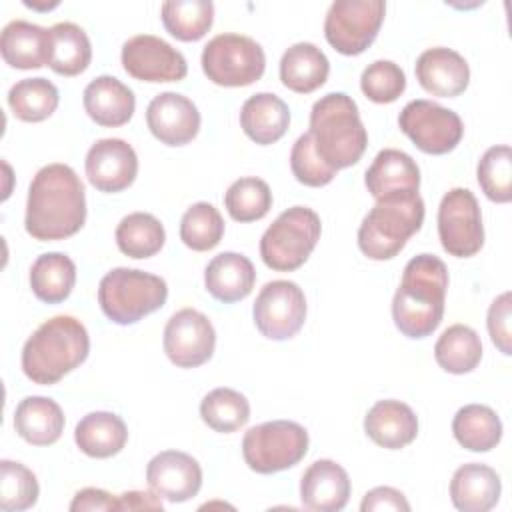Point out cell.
<instances>
[{"label":"cell","instance_id":"d6a6232c","mask_svg":"<svg viewBox=\"0 0 512 512\" xmlns=\"http://www.w3.org/2000/svg\"><path fill=\"white\" fill-rule=\"evenodd\" d=\"M48 66L60 76H78L92 60V46L86 32L74 22H58L50 28Z\"/></svg>","mask_w":512,"mask_h":512},{"label":"cell","instance_id":"5b68a950","mask_svg":"<svg viewBox=\"0 0 512 512\" xmlns=\"http://www.w3.org/2000/svg\"><path fill=\"white\" fill-rule=\"evenodd\" d=\"M424 222V200L418 192L378 198L358 228V248L372 260L394 258Z\"/></svg>","mask_w":512,"mask_h":512},{"label":"cell","instance_id":"ee69618b","mask_svg":"<svg viewBox=\"0 0 512 512\" xmlns=\"http://www.w3.org/2000/svg\"><path fill=\"white\" fill-rule=\"evenodd\" d=\"M290 168L292 174L296 176V180L304 186H312V188H320L332 182V178L336 176V170L330 168L318 154L312 142V136L306 132L302 136H298V140L292 146L290 152Z\"/></svg>","mask_w":512,"mask_h":512},{"label":"cell","instance_id":"603a6c76","mask_svg":"<svg viewBox=\"0 0 512 512\" xmlns=\"http://www.w3.org/2000/svg\"><path fill=\"white\" fill-rule=\"evenodd\" d=\"M368 438L388 450L408 446L418 434V418L412 408L400 400H378L364 416Z\"/></svg>","mask_w":512,"mask_h":512},{"label":"cell","instance_id":"30bf717a","mask_svg":"<svg viewBox=\"0 0 512 512\" xmlns=\"http://www.w3.org/2000/svg\"><path fill=\"white\" fill-rule=\"evenodd\" d=\"M384 12L382 0H336L326 12L324 36L344 56L362 54L376 40Z\"/></svg>","mask_w":512,"mask_h":512},{"label":"cell","instance_id":"f1b7e54d","mask_svg":"<svg viewBox=\"0 0 512 512\" xmlns=\"http://www.w3.org/2000/svg\"><path fill=\"white\" fill-rule=\"evenodd\" d=\"M330 72L326 54L312 42L292 44L280 58L282 84L298 94H310L318 90Z\"/></svg>","mask_w":512,"mask_h":512},{"label":"cell","instance_id":"484cf974","mask_svg":"<svg viewBox=\"0 0 512 512\" xmlns=\"http://www.w3.org/2000/svg\"><path fill=\"white\" fill-rule=\"evenodd\" d=\"M502 492L494 468L478 462L460 466L450 480V500L462 512H486L496 506Z\"/></svg>","mask_w":512,"mask_h":512},{"label":"cell","instance_id":"74e56055","mask_svg":"<svg viewBox=\"0 0 512 512\" xmlns=\"http://www.w3.org/2000/svg\"><path fill=\"white\" fill-rule=\"evenodd\" d=\"M202 420L216 432L230 434L250 420V404L232 388H214L200 402Z\"/></svg>","mask_w":512,"mask_h":512},{"label":"cell","instance_id":"ac0fdd59","mask_svg":"<svg viewBox=\"0 0 512 512\" xmlns=\"http://www.w3.org/2000/svg\"><path fill=\"white\" fill-rule=\"evenodd\" d=\"M146 124L162 144L184 146L192 142L200 130V112L184 94L162 92L150 100Z\"/></svg>","mask_w":512,"mask_h":512},{"label":"cell","instance_id":"cb8c5ba5","mask_svg":"<svg viewBox=\"0 0 512 512\" xmlns=\"http://www.w3.org/2000/svg\"><path fill=\"white\" fill-rule=\"evenodd\" d=\"M84 110L100 126H124L136 108L134 92L114 76H98L84 88Z\"/></svg>","mask_w":512,"mask_h":512},{"label":"cell","instance_id":"4fadbf2b","mask_svg":"<svg viewBox=\"0 0 512 512\" xmlns=\"http://www.w3.org/2000/svg\"><path fill=\"white\" fill-rule=\"evenodd\" d=\"M254 324L270 340L292 338L306 320V298L292 280H272L262 286L252 306Z\"/></svg>","mask_w":512,"mask_h":512},{"label":"cell","instance_id":"7a4b0ae2","mask_svg":"<svg viewBox=\"0 0 512 512\" xmlns=\"http://www.w3.org/2000/svg\"><path fill=\"white\" fill-rule=\"evenodd\" d=\"M448 290L446 264L434 254H418L404 266L392 300L396 328L408 338H426L442 322Z\"/></svg>","mask_w":512,"mask_h":512},{"label":"cell","instance_id":"ba28073f","mask_svg":"<svg viewBox=\"0 0 512 512\" xmlns=\"http://www.w3.org/2000/svg\"><path fill=\"white\" fill-rule=\"evenodd\" d=\"M308 452V432L292 420L262 422L246 430L242 456L250 470L274 474L296 466Z\"/></svg>","mask_w":512,"mask_h":512},{"label":"cell","instance_id":"1f68e13d","mask_svg":"<svg viewBox=\"0 0 512 512\" xmlns=\"http://www.w3.org/2000/svg\"><path fill=\"white\" fill-rule=\"evenodd\" d=\"M76 284V264L62 252H46L38 256L30 268V288L34 296L46 304L66 300Z\"/></svg>","mask_w":512,"mask_h":512},{"label":"cell","instance_id":"7bdbcfd3","mask_svg":"<svg viewBox=\"0 0 512 512\" xmlns=\"http://www.w3.org/2000/svg\"><path fill=\"white\" fill-rule=\"evenodd\" d=\"M360 88L368 100L376 104H390L406 90V74L392 60H376L364 68Z\"/></svg>","mask_w":512,"mask_h":512},{"label":"cell","instance_id":"7402d4cb","mask_svg":"<svg viewBox=\"0 0 512 512\" xmlns=\"http://www.w3.org/2000/svg\"><path fill=\"white\" fill-rule=\"evenodd\" d=\"M50 42V28L26 20H12L2 28L0 52L8 66L32 70L50 62Z\"/></svg>","mask_w":512,"mask_h":512},{"label":"cell","instance_id":"f546056e","mask_svg":"<svg viewBox=\"0 0 512 512\" xmlns=\"http://www.w3.org/2000/svg\"><path fill=\"white\" fill-rule=\"evenodd\" d=\"M76 446L90 458H110L118 454L128 440L124 420L114 412H90L74 430Z\"/></svg>","mask_w":512,"mask_h":512},{"label":"cell","instance_id":"277c9868","mask_svg":"<svg viewBox=\"0 0 512 512\" xmlns=\"http://www.w3.org/2000/svg\"><path fill=\"white\" fill-rule=\"evenodd\" d=\"M308 134L316 154L336 172L356 164L368 146L358 106L344 92H330L314 102Z\"/></svg>","mask_w":512,"mask_h":512},{"label":"cell","instance_id":"8fae6325","mask_svg":"<svg viewBox=\"0 0 512 512\" xmlns=\"http://www.w3.org/2000/svg\"><path fill=\"white\" fill-rule=\"evenodd\" d=\"M400 130L426 154H446L454 150L464 134L460 116L432 100H412L398 116Z\"/></svg>","mask_w":512,"mask_h":512},{"label":"cell","instance_id":"60d3db41","mask_svg":"<svg viewBox=\"0 0 512 512\" xmlns=\"http://www.w3.org/2000/svg\"><path fill=\"white\" fill-rule=\"evenodd\" d=\"M478 184L486 198L498 204L512 200V150L508 144L488 148L476 168Z\"/></svg>","mask_w":512,"mask_h":512},{"label":"cell","instance_id":"d590c367","mask_svg":"<svg viewBox=\"0 0 512 512\" xmlns=\"http://www.w3.org/2000/svg\"><path fill=\"white\" fill-rule=\"evenodd\" d=\"M166 232L160 220L148 212H132L116 226V244L130 258H150L164 246Z\"/></svg>","mask_w":512,"mask_h":512},{"label":"cell","instance_id":"e0dca14e","mask_svg":"<svg viewBox=\"0 0 512 512\" xmlns=\"http://www.w3.org/2000/svg\"><path fill=\"white\" fill-rule=\"evenodd\" d=\"M146 482L156 496L168 502H186L202 486V468L186 452L164 450L148 462Z\"/></svg>","mask_w":512,"mask_h":512},{"label":"cell","instance_id":"83f0119b","mask_svg":"<svg viewBox=\"0 0 512 512\" xmlns=\"http://www.w3.org/2000/svg\"><path fill=\"white\" fill-rule=\"evenodd\" d=\"M14 428L28 444L50 446L62 436L64 412L52 398L26 396L16 406Z\"/></svg>","mask_w":512,"mask_h":512},{"label":"cell","instance_id":"e575fe53","mask_svg":"<svg viewBox=\"0 0 512 512\" xmlns=\"http://www.w3.org/2000/svg\"><path fill=\"white\" fill-rule=\"evenodd\" d=\"M164 28L182 42L200 40L214 22L210 0H168L160 6Z\"/></svg>","mask_w":512,"mask_h":512},{"label":"cell","instance_id":"52a82bcc","mask_svg":"<svg viewBox=\"0 0 512 512\" xmlns=\"http://www.w3.org/2000/svg\"><path fill=\"white\" fill-rule=\"evenodd\" d=\"M320 232V216L312 208L292 206L262 234L260 256L268 268L276 272H292L308 260L320 240Z\"/></svg>","mask_w":512,"mask_h":512},{"label":"cell","instance_id":"9a60e30c","mask_svg":"<svg viewBox=\"0 0 512 512\" xmlns=\"http://www.w3.org/2000/svg\"><path fill=\"white\" fill-rule=\"evenodd\" d=\"M124 70L142 82H178L188 74L186 58L154 34H136L122 46Z\"/></svg>","mask_w":512,"mask_h":512},{"label":"cell","instance_id":"c3c4849f","mask_svg":"<svg viewBox=\"0 0 512 512\" xmlns=\"http://www.w3.org/2000/svg\"><path fill=\"white\" fill-rule=\"evenodd\" d=\"M118 502L120 510H162L160 496H156L154 492H124L118 496Z\"/></svg>","mask_w":512,"mask_h":512},{"label":"cell","instance_id":"b9f144b4","mask_svg":"<svg viewBox=\"0 0 512 512\" xmlns=\"http://www.w3.org/2000/svg\"><path fill=\"white\" fill-rule=\"evenodd\" d=\"M40 494L38 480L30 468L20 462H0V508L6 512L28 510Z\"/></svg>","mask_w":512,"mask_h":512},{"label":"cell","instance_id":"5bb4252c","mask_svg":"<svg viewBox=\"0 0 512 512\" xmlns=\"http://www.w3.org/2000/svg\"><path fill=\"white\" fill-rule=\"evenodd\" d=\"M216 332L206 314L182 308L170 316L164 328V352L178 368H196L214 354Z\"/></svg>","mask_w":512,"mask_h":512},{"label":"cell","instance_id":"8d00e7d4","mask_svg":"<svg viewBox=\"0 0 512 512\" xmlns=\"http://www.w3.org/2000/svg\"><path fill=\"white\" fill-rule=\"evenodd\" d=\"M58 102V88L42 76L18 80L8 92V106L24 122L46 120L58 108Z\"/></svg>","mask_w":512,"mask_h":512},{"label":"cell","instance_id":"f6af8a7d","mask_svg":"<svg viewBox=\"0 0 512 512\" xmlns=\"http://www.w3.org/2000/svg\"><path fill=\"white\" fill-rule=\"evenodd\" d=\"M512 296L510 292L500 294L488 308V318H486V326H488V334L492 338V342L496 344V348L510 356L512 354V330H510V310H512Z\"/></svg>","mask_w":512,"mask_h":512},{"label":"cell","instance_id":"ffe728a7","mask_svg":"<svg viewBox=\"0 0 512 512\" xmlns=\"http://www.w3.org/2000/svg\"><path fill=\"white\" fill-rule=\"evenodd\" d=\"M350 478L334 460L312 462L300 480V500L308 510L338 512L348 504Z\"/></svg>","mask_w":512,"mask_h":512},{"label":"cell","instance_id":"d4e9b609","mask_svg":"<svg viewBox=\"0 0 512 512\" xmlns=\"http://www.w3.org/2000/svg\"><path fill=\"white\" fill-rule=\"evenodd\" d=\"M256 282V270L250 258L238 252H220L204 270L206 290L220 302L232 304L244 300Z\"/></svg>","mask_w":512,"mask_h":512},{"label":"cell","instance_id":"2e32d148","mask_svg":"<svg viewBox=\"0 0 512 512\" xmlns=\"http://www.w3.org/2000/svg\"><path fill=\"white\" fill-rule=\"evenodd\" d=\"M138 174V156L122 138L96 140L86 154L88 182L100 192H122Z\"/></svg>","mask_w":512,"mask_h":512},{"label":"cell","instance_id":"7c38bea8","mask_svg":"<svg viewBox=\"0 0 512 512\" xmlns=\"http://www.w3.org/2000/svg\"><path fill=\"white\" fill-rule=\"evenodd\" d=\"M438 238L442 248L456 258H470L484 244L482 214L468 188H452L438 206Z\"/></svg>","mask_w":512,"mask_h":512},{"label":"cell","instance_id":"6da1fadb","mask_svg":"<svg viewBox=\"0 0 512 512\" xmlns=\"http://www.w3.org/2000/svg\"><path fill=\"white\" fill-rule=\"evenodd\" d=\"M86 222V194L68 164H48L36 172L28 188L26 232L40 242L74 236Z\"/></svg>","mask_w":512,"mask_h":512},{"label":"cell","instance_id":"3957f363","mask_svg":"<svg viewBox=\"0 0 512 512\" xmlns=\"http://www.w3.org/2000/svg\"><path fill=\"white\" fill-rule=\"evenodd\" d=\"M90 352L86 326L68 314L54 316L40 324L24 342L22 372L34 384L50 386L78 368Z\"/></svg>","mask_w":512,"mask_h":512},{"label":"cell","instance_id":"8992f818","mask_svg":"<svg viewBox=\"0 0 512 512\" xmlns=\"http://www.w3.org/2000/svg\"><path fill=\"white\" fill-rule=\"evenodd\" d=\"M168 298L164 278L138 268H112L98 284V304L116 324H134L160 310Z\"/></svg>","mask_w":512,"mask_h":512},{"label":"cell","instance_id":"4316f807","mask_svg":"<svg viewBox=\"0 0 512 512\" xmlns=\"http://www.w3.org/2000/svg\"><path fill=\"white\" fill-rule=\"evenodd\" d=\"M290 124L288 104L272 92H258L250 96L240 110V126L244 134L256 144L278 142Z\"/></svg>","mask_w":512,"mask_h":512},{"label":"cell","instance_id":"44dd1931","mask_svg":"<svg viewBox=\"0 0 512 512\" xmlns=\"http://www.w3.org/2000/svg\"><path fill=\"white\" fill-rule=\"evenodd\" d=\"M364 184L376 200L390 194H412L420 188V168L410 154L384 148L366 170Z\"/></svg>","mask_w":512,"mask_h":512},{"label":"cell","instance_id":"f35d334b","mask_svg":"<svg viewBox=\"0 0 512 512\" xmlns=\"http://www.w3.org/2000/svg\"><path fill=\"white\" fill-rule=\"evenodd\" d=\"M224 204L232 220L254 222L264 218L272 208V192L264 180L256 176H244L228 186Z\"/></svg>","mask_w":512,"mask_h":512},{"label":"cell","instance_id":"7dc6e473","mask_svg":"<svg viewBox=\"0 0 512 512\" xmlns=\"http://www.w3.org/2000/svg\"><path fill=\"white\" fill-rule=\"evenodd\" d=\"M72 512H104V510H120L118 498L100 488H82L70 502Z\"/></svg>","mask_w":512,"mask_h":512},{"label":"cell","instance_id":"4dcf8cb0","mask_svg":"<svg viewBox=\"0 0 512 512\" xmlns=\"http://www.w3.org/2000/svg\"><path fill=\"white\" fill-rule=\"evenodd\" d=\"M456 442L470 452H488L502 440V422L490 406L466 404L452 420Z\"/></svg>","mask_w":512,"mask_h":512},{"label":"cell","instance_id":"836d02e7","mask_svg":"<svg viewBox=\"0 0 512 512\" xmlns=\"http://www.w3.org/2000/svg\"><path fill=\"white\" fill-rule=\"evenodd\" d=\"M434 358L450 374L472 372L482 358L480 336L466 324H452L436 340Z\"/></svg>","mask_w":512,"mask_h":512},{"label":"cell","instance_id":"ab89813d","mask_svg":"<svg viewBox=\"0 0 512 512\" xmlns=\"http://www.w3.org/2000/svg\"><path fill=\"white\" fill-rule=\"evenodd\" d=\"M224 236V220L210 202L192 204L180 220V240L196 250L206 252L220 244Z\"/></svg>","mask_w":512,"mask_h":512},{"label":"cell","instance_id":"9c48e42d","mask_svg":"<svg viewBox=\"0 0 512 512\" xmlns=\"http://www.w3.org/2000/svg\"><path fill=\"white\" fill-rule=\"evenodd\" d=\"M264 68L266 56L262 46L244 34H218L202 50V70L218 86H250L262 78Z\"/></svg>","mask_w":512,"mask_h":512},{"label":"cell","instance_id":"bcb514c9","mask_svg":"<svg viewBox=\"0 0 512 512\" xmlns=\"http://www.w3.org/2000/svg\"><path fill=\"white\" fill-rule=\"evenodd\" d=\"M362 512H374V510H394V512H408L410 504L406 500V496L392 488V486H378L372 488L370 492L364 494L362 504H360Z\"/></svg>","mask_w":512,"mask_h":512},{"label":"cell","instance_id":"d6986e66","mask_svg":"<svg viewBox=\"0 0 512 512\" xmlns=\"http://www.w3.org/2000/svg\"><path fill=\"white\" fill-rule=\"evenodd\" d=\"M418 84L432 96L454 98L468 88L470 68L462 54L436 46L424 50L416 60Z\"/></svg>","mask_w":512,"mask_h":512}]
</instances>
